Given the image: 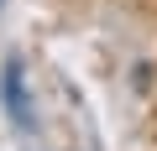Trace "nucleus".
I'll list each match as a JSON object with an SVG mask.
<instances>
[{
    "label": "nucleus",
    "mask_w": 157,
    "mask_h": 151,
    "mask_svg": "<svg viewBox=\"0 0 157 151\" xmlns=\"http://www.w3.org/2000/svg\"><path fill=\"white\" fill-rule=\"evenodd\" d=\"M0 104H6V115H11L16 130H32V125H37V110H32V94H26V68H21V57H6V68H0Z\"/></svg>",
    "instance_id": "1"
}]
</instances>
